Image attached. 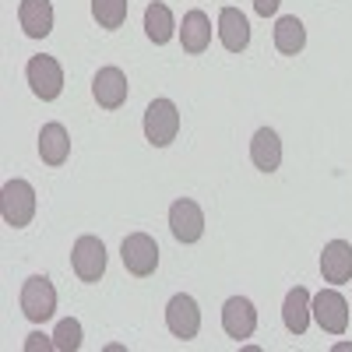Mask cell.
<instances>
[{"instance_id":"6","label":"cell","mask_w":352,"mask_h":352,"mask_svg":"<svg viewBox=\"0 0 352 352\" xmlns=\"http://www.w3.org/2000/svg\"><path fill=\"white\" fill-rule=\"evenodd\" d=\"M176 131H180V113L169 99H155L148 109H144V138H148L155 148H166L173 144Z\"/></svg>"},{"instance_id":"19","label":"cell","mask_w":352,"mask_h":352,"mask_svg":"<svg viewBox=\"0 0 352 352\" xmlns=\"http://www.w3.org/2000/svg\"><path fill=\"white\" fill-rule=\"evenodd\" d=\"M307 46V28L296 14H289V18H278L275 25V50L285 53V56H296L300 50Z\"/></svg>"},{"instance_id":"7","label":"cell","mask_w":352,"mask_h":352,"mask_svg":"<svg viewBox=\"0 0 352 352\" xmlns=\"http://www.w3.org/2000/svg\"><path fill=\"white\" fill-rule=\"evenodd\" d=\"M166 328H169L173 338H180V342L197 338V331H201V310H197V300L187 296V292H176V296L169 300V307H166Z\"/></svg>"},{"instance_id":"5","label":"cell","mask_w":352,"mask_h":352,"mask_svg":"<svg viewBox=\"0 0 352 352\" xmlns=\"http://www.w3.org/2000/svg\"><path fill=\"white\" fill-rule=\"evenodd\" d=\"M120 257H124V268L138 278H148L155 268H159V243L148 236V232H131L120 247Z\"/></svg>"},{"instance_id":"17","label":"cell","mask_w":352,"mask_h":352,"mask_svg":"<svg viewBox=\"0 0 352 352\" xmlns=\"http://www.w3.org/2000/svg\"><path fill=\"white\" fill-rule=\"evenodd\" d=\"M180 43L187 53H204L212 46V21L204 11H187L184 14V28H180Z\"/></svg>"},{"instance_id":"15","label":"cell","mask_w":352,"mask_h":352,"mask_svg":"<svg viewBox=\"0 0 352 352\" xmlns=\"http://www.w3.org/2000/svg\"><path fill=\"white\" fill-rule=\"evenodd\" d=\"M39 155H43L46 166H64L67 162V155H71V134H67L64 124L53 120V124H46L39 131Z\"/></svg>"},{"instance_id":"4","label":"cell","mask_w":352,"mask_h":352,"mask_svg":"<svg viewBox=\"0 0 352 352\" xmlns=\"http://www.w3.org/2000/svg\"><path fill=\"white\" fill-rule=\"evenodd\" d=\"M310 314L328 335H345L349 328V303L338 289H320L310 300Z\"/></svg>"},{"instance_id":"13","label":"cell","mask_w":352,"mask_h":352,"mask_svg":"<svg viewBox=\"0 0 352 352\" xmlns=\"http://www.w3.org/2000/svg\"><path fill=\"white\" fill-rule=\"evenodd\" d=\"M219 39L229 53H243L250 43V25L240 8H222L219 11Z\"/></svg>"},{"instance_id":"22","label":"cell","mask_w":352,"mask_h":352,"mask_svg":"<svg viewBox=\"0 0 352 352\" xmlns=\"http://www.w3.org/2000/svg\"><path fill=\"white\" fill-rule=\"evenodd\" d=\"M53 345L60 349V352H74V349H81V324L74 317H67V320H60L56 324V331H53Z\"/></svg>"},{"instance_id":"24","label":"cell","mask_w":352,"mask_h":352,"mask_svg":"<svg viewBox=\"0 0 352 352\" xmlns=\"http://www.w3.org/2000/svg\"><path fill=\"white\" fill-rule=\"evenodd\" d=\"M254 11L268 18V14H275V11H278V0H254Z\"/></svg>"},{"instance_id":"20","label":"cell","mask_w":352,"mask_h":352,"mask_svg":"<svg viewBox=\"0 0 352 352\" xmlns=\"http://www.w3.org/2000/svg\"><path fill=\"white\" fill-rule=\"evenodd\" d=\"M173 11L166 8V4H148L144 8V32H148V39L155 43V46H166L169 39H173Z\"/></svg>"},{"instance_id":"3","label":"cell","mask_w":352,"mask_h":352,"mask_svg":"<svg viewBox=\"0 0 352 352\" xmlns=\"http://www.w3.org/2000/svg\"><path fill=\"white\" fill-rule=\"evenodd\" d=\"M21 310L32 324H43L56 314V289L46 275H32L21 285Z\"/></svg>"},{"instance_id":"9","label":"cell","mask_w":352,"mask_h":352,"mask_svg":"<svg viewBox=\"0 0 352 352\" xmlns=\"http://www.w3.org/2000/svg\"><path fill=\"white\" fill-rule=\"evenodd\" d=\"M71 264H74V275L81 282H99L106 272V247L99 236H81L71 250Z\"/></svg>"},{"instance_id":"1","label":"cell","mask_w":352,"mask_h":352,"mask_svg":"<svg viewBox=\"0 0 352 352\" xmlns=\"http://www.w3.org/2000/svg\"><path fill=\"white\" fill-rule=\"evenodd\" d=\"M0 212L11 229H25L36 215V190L28 180H8L0 190Z\"/></svg>"},{"instance_id":"18","label":"cell","mask_w":352,"mask_h":352,"mask_svg":"<svg viewBox=\"0 0 352 352\" xmlns=\"http://www.w3.org/2000/svg\"><path fill=\"white\" fill-rule=\"evenodd\" d=\"M282 320H285L289 335H303V331H307V324H310V292H307L303 285H296V289L285 296V303H282Z\"/></svg>"},{"instance_id":"12","label":"cell","mask_w":352,"mask_h":352,"mask_svg":"<svg viewBox=\"0 0 352 352\" xmlns=\"http://www.w3.org/2000/svg\"><path fill=\"white\" fill-rule=\"evenodd\" d=\"M320 275H324V282H331V285L349 282L352 278V243L331 240L324 247V254H320Z\"/></svg>"},{"instance_id":"14","label":"cell","mask_w":352,"mask_h":352,"mask_svg":"<svg viewBox=\"0 0 352 352\" xmlns=\"http://www.w3.org/2000/svg\"><path fill=\"white\" fill-rule=\"evenodd\" d=\"M18 21L25 28V36L46 39L53 32V4L50 0H21L18 4Z\"/></svg>"},{"instance_id":"10","label":"cell","mask_w":352,"mask_h":352,"mask_svg":"<svg viewBox=\"0 0 352 352\" xmlns=\"http://www.w3.org/2000/svg\"><path fill=\"white\" fill-rule=\"evenodd\" d=\"M127 92H131V85L120 67H99V74L92 81V96L102 109H120L127 102Z\"/></svg>"},{"instance_id":"23","label":"cell","mask_w":352,"mask_h":352,"mask_svg":"<svg viewBox=\"0 0 352 352\" xmlns=\"http://www.w3.org/2000/svg\"><path fill=\"white\" fill-rule=\"evenodd\" d=\"M39 349H43V352H50V349H56V345H53L46 335H28V342H25V352H39Z\"/></svg>"},{"instance_id":"8","label":"cell","mask_w":352,"mask_h":352,"mask_svg":"<svg viewBox=\"0 0 352 352\" xmlns=\"http://www.w3.org/2000/svg\"><path fill=\"white\" fill-rule=\"evenodd\" d=\"M169 229H173V236L180 240V243H197L204 236V212L197 208V201H190V197L173 201V208H169Z\"/></svg>"},{"instance_id":"21","label":"cell","mask_w":352,"mask_h":352,"mask_svg":"<svg viewBox=\"0 0 352 352\" xmlns=\"http://www.w3.org/2000/svg\"><path fill=\"white\" fill-rule=\"evenodd\" d=\"M127 0H92V14H96V21H99V28H120L124 21H127Z\"/></svg>"},{"instance_id":"16","label":"cell","mask_w":352,"mask_h":352,"mask_svg":"<svg viewBox=\"0 0 352 352\" xmlns=\"http://www.w3.org/2000/svg\"><path fill=\"white\" fill-rule=\"evenodd\" d=\"M250 159H254V166H257L261 173H275V169H278V162H282V141H278V134H275L272 127H261V131L254 134V141H250Z\"/></svg>"},{"instance_id":"11","label":"cell","mask_w":352,"mask_h":352,"mask_svg":"<svg viewBox=\"0 0 352 352\" xmlns=\"http://www.w3.org/2000/svg\"><path fill=\"white\" fill-rule=\"evenodd\" d=\"M222 328H226L229 338H236V342L250 338L257 331V310H254V303L243 300V296L226 300V307H222Z\"/></svg>"},{"instance_id":"2","label":"cell","mask_w":352,"mask_h":352,"mask_svg":"<svg viewBox=\"0 0 352 352\" xmlns=\"http://www.w3.org/2000/svg\"><path fill=\"white\" fill-rule=\"evenodd\" d=\"M25 78H28L32 92H36L43 102H53L56 96L64 92V67H60V60H56V56H46V53L32 56V60H28V67H25Z\"/></svg>"}]
</instances>
